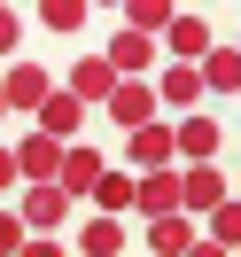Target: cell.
<instances>
[{
	"label": "cell",
	"instance_id": "6da1fadb",
	"mask_svg": "<svg viewBox=\"0 0 241 257\" xmlns=\"http://www.w3.org/2000/svg\"><path fill=\"white\" fill-rule=\"evenodd\" d=\"M70 210H78V203H70L63 187H16V218H24L32 241H55V234L70 226Z\"/></svg>",
	"mask_w": 241,
	"mask_h": 257
},
{
	"label": "cell",
	"instance_id": "7a4b0ae2",
	"mask_svg": "<svg viewBox=\"0 0 241 257\" xmlns=\"http://www.w3.org/2000/svg\"><path fill=\"white\" fill-rule=\"evenodd\" d=\"M8 156H16V187H55V172H63V141H47V133L8 141Z\"/></svg>",
	"mask_w": 241,
	"mask_h": 257
},
{
	"label": "cell",
	"instance_id": "3957f363",
	"mask_svg": "<svg viewBox=\"0 0 241 257\" xmlns=\"http://www.w3.org/2000/svg\"><path fill=\"white\" fill-rule=\"evenodd\" d=\"M225 203V172L218 164H179V218H210Z\"/></svg>",
	"mask_w": 241,
	"mask_h": 257
},
{
	"label": "cell",
	"instance_id": "277c9868",
	"mask_svg": "<svg viewBox=\"0 0 241 257\" xmlns=\"http://www.w3.org/2000/svg\"><path fill=\"white\" fill-rule=\"evenodd\" d=\"M218 148H225V125H218V117L194 109V117L171 125V156H179V164H218Z\"/></svg>",
	"mask_w": 241,
	"mask_h": 257
},
{
	"label": "cell",
	"instance_id": "5b68a950",
	"mask_svg": "<svg viewBox=\"0 0 241 257\" xmlns=\"http://www.w3.org/2000/svg\"><path fill=\"white\" fill-rule=\"evenodd\" d=\"M47 94H55V70H39V63H8L0 70V109H39Z\"/></svg>",
	"mask_w": 241,
	"mask_h": 257
},
{
	"label": "cell",
	"instance_id": "8992f818",
	"mask_svg": "<svg viewBox=\"0 0 241 257\" xmlns=\"http://www.w3.org/2000/svg\"><path fill=\"white\" fill-rule=\"evenodd\" d=\"M125 156H132V179H148V172H171V125H163V117H156V125H140V133H125Z\"/></svg>",
	"mask_w": 241,
	"mask_h": 257
},
{
	"label": "cell",
	"instance_id": "52a82bcc",
	"mask_svg": "<svg viewBox=\"0 0 241 257\" xmlns=\"http://www.w3.org/2000/svg\"><path fill=\"white\" fill-rule=\"evenodd\" d=\"M101 109H109L125 133H140V125H156V86H148V78H117V94L101 101Z\"/></svg>",
	"mask_w": 241,
	"mask_h": 257
},
{
	"label": "cell",
	"instance_id": "ba28073f",
	"mask_svg": "<svg viewBox=\"0 0 241 257\" xmlns=\"http://www.w3.org/2000/svg\"><path fill=\"white\" fill-rule=\"evenodd\" d=\"M101 172H109V164H101V148H78V141H70V148H63V172H55V187H63L70 203H86V195L101 187Z\"/></svg>",
	"mask_w": 241,
	"mask_h": 257
},
{
	"label": "cell",
	"instance_id": "9c48e42d",
	"mask_svg": "<svg viewBox=\"0 0 241 257\" xmlns=\"http://www.w3.org/2000/svg\"><path fill=\"white\" fill-rule=\"evenodd\" d=\"M163 47H171V63H202V55L218 47V32H210V16L179 8V16H171V32H163Z\"/></svg>",
	"mask_w": 241,
	"mask_h": 257
},
{
	"label": "cell",
	"instance_id": "30bf717a",
	"mask_svg": "<svg viewBox=\"0 0 241 257\" xmlns=\"http://www.w3.org/2000/svg\"><path fill=\"white\" fill-rule=\"evenodd\" d=\"M78 125H86V101H70L63 86H55V94H47V101L32 109V133H47V141H63V148L78 141Z\"/></svg>",
	"mask_w": 241,
	"mask_h": 257
},
{
	"label": "cell",
	"instance_id": "8fae6325",
	"mask_svg": "<svg viewBox=\"0 0 241 257\" xmlns=\"http://www.w3.org/2000/svg\"><path fill=\"white\" fill-rule=\"evenodd\" d=\"M101 63H109L117 78H148V70H156V39H140V32H125V24H117V39L101 47Z\"/></svg>",
	"mask_w": 241,
	"mask_h": 257
},
{
	"label": "cell",
	"instance_id": "7c38bea8",
	"mask_svg": "<svg viewBox=\"0 0 241 257\" xmlns=\"http://www.w3.org/2000/svg\"><path fill=\"white\" fill-rule=\"evenodd\" d=\"M70 101H86V109H101V101L117 94V70L101 63V55H86V63H70V86H63Z\"/></svg>",
	"mask_w": 241,
	"mask_h": 257
},
{
	"label": "cell",
	"instance_id": "4fadbf2b",
	"mask_svg": "<svg viewBox=\"0 0 241 257\" xmlns=\"http://www.w3.org/2000/svg\"><path fill=\"white\" fill-rule=\"evenodd\" d=\"M148 86H156V109H179V117H194V94H202L194 63H163V78H148Z\"/></svg>",
	"mask_w": 241,
	"mask_h": 257
},
{
	"label": "cell",
	"instance_id": "5bb4252c",
	"mask_svg": "<svg viewBox=\"0 0 241 257\" xmlns=\"http://www.w3.org/2000/svg\"><path fill=\"white\" fill-rule=\"evenodd\" d=\"M132 210H140V218H171V210H179V172L132 179Z\"/></svg>",
	"mask_w": 241,
	"mask_h": 257
},
{
	"label": "cell",
	"instance_id": "9a60e30c",
	"mask_svg": "<svg viewBox=\"0 0 241 257\" xmlns=\"http://www.w3.org/2000/svg\"><path fill=\"white\" fill-rule=\"evenodd\" d=\"M194 78H202V94H241V55L233 47H210L202 63H194Z\"/></svg>",
	"mask_w": 241,
	"mask_h": 257
},
{
	"label": "cell",
	"instance_id": "2e32d148",
	"mask_svg": "<svg viewBox=\"0 0 241 257\" xmlns=\"http://www.w3.org/2000/svg\"><path fill=\"white\" fill-rule=\"evenodd\" d=\"M194 249V218H148V257H187Z\"/></svg>",
	"mask_w": 241,
	"mask_h": 257
},
{
	"label": "cell",
	"instance_id": "e0dca14e",
	"mask_svg": "<svg viewBox=\"0 0 241 257\" xmlns=\"http://www.w3.org/2000/svg\"><path fill=\"white\" fill-rule=\"evenodd\" d=\"M78 257H125V218H86L78 226Z\"/></svg>",
	"mask_w": 241,
	"mask_h": 257
},
{
	"label": "cell",
	"instance_id": "ac0fdd59",
	"mask_svg": "<svg viewBox=\"0 0 241 257\" xmlns=\"http://www.w3.org/2000/svg\"><path fill=\"white\" fill-rule=\"evenodd\" d=\"M202 241H218L225 257L241 249V195H225V203H218V210H210V218H202Z\"/></svg>",
	"mask_w": 241,
	"mask_h": 257
},
{
	"label": "cell",
	"instance_id": "d6986e66",
	"mask_svg": "<svg viewBox=\"0 0 241 257\" xmlns=\"http://www.w3.org/2000/svg\"><path fill=\"white\" fill-rule=\"evenodd\" d=\"M171 0H125V32H140V39H156V32H171Z\"/></svg>",
	"mask_w": 241,
	"mask_h": 257
},
{
	"label": "cell",
	"instance_id": "ffe728a7",
	"mask_svg": "<svg viewBox=\"0 0 241 257\" xmlns=\"http://www.w3.org/2000/svg\"><path fill=\"white\" fill-rule=\"evenodd\" d=\"M94 210H101V218H125V210H132V172H101Z\"/></svg>",
	"mask_w": 241,
	"mask_h": 257
},
{
	"label": "cell",
	"instance_id": "44dd1931",
	"mask_svg": "<svg viewBox=\"0 0 241 257\" xmlns=\"http://www.w3.org/2000/svg\"><path fill=\"white\" fill-rule=\"evenodd\" d=\"M39 24H47V32H78V24H86V0H39Z\"/></svg>",
	"mask_w": 241,
	"mask_h": 257
},
{
	"label": "cell",
	"instance_id": "7402d4cb",
	"mask_svg": "<svg viewBox=\"0 0 241 257\" xmlns=\"http://www.w3.org/2000/svg\"><path fill=\"white\" fill-rule=\"evenodd\" d=\"M24 241H32V234H24V218L0 203V257H24Z\"/></svg>",
	"mask_w": 241,
	"mask_h": 257
},
{
	"label": "cell",
	"instance_id": "603a6c76",
	"mask_svg": "<svg viewBox=\"0 0 241 257\" xmlns=\"http://www.w3.org/2000/svg\"><path fill=\"white\" fill-rule=\"evenodd\" d=\"M16 39H24V16H16V8H0V55H16Z\"/></svg>",
	"mask_w": 241,
	"mask_h": 257
},
{
	"label": "cell",
	"instance_id": "cb8c5ba5",
	"mask_svg": "<svg viewBox=\"0 0 241 257\" xmlns=\"http://www.w3.org/2000/svg\"><path fill=\"white\" fill-rule=\"evenodd\" d=\"M16 195V156H8V141H0V203Z\"/></svg>",
	"mask_w": 241,
	"mask_h": 257
},
{
	"label": "cell",
	"instance_id": "d4e9b609",
	"mask_svg": "<svg viewBox=\"0 0 241 257\" xmlns=\"http://www.w3.org/2000/svg\"><path fill=\"white\" fill-rule=\"evenodd\" d=\"M24 257H70L63 241H24Z\"/></svg>",
	"mask_w": 241,
	"mask_h": 257
},
{
	"label": "cell",
	"instance_id": "484cf974",
	"mask_svg": "<svg viewBox=\"0 0 241 257\" xmlns=\"http://www.w3.org/2000/svg\"><path fill=\"white\" fill-rule=\"evenodd\" d=\"M187 257H225V249H218V241H202V234H194V249H187Z\"/></svg>",
	"mask_w": 241,
	"mask_h": 257
},
{
	"label": "cell",
	"instance_id": "4316f807",
	"mask_svg": "<svg viewBox=\"0 0 241 257\" xmlns=\"http://www.w3.org/2000/svg\"><path fill=\"white\" fill-rule=\"evenodd\" d=\"M233 55H241V39H233Z\"/></svg>",
	"mask_w": 241,
	"mask_h": 257
},
{
	"label": "cell",
	"instance_id": "83f0119b",
	"mask_svg": "<svg viewBox=\"0 0 241 257\" xmlns=\"http://www.w3.org/2000/svg\"><path fill=\"white\" fill-rule=\"evenodd\" d=\"M0 117H8V109H0Z\"/></svg>",
	"mask_w": 241,
	"mask_h": 257
},
{
	"label": "cell",
	"instance_id": "f1b7e54d",
	"mask_svg": "<svg viewBox=\"0 0 241 257\" xmlns=\"http://www.w3.org/2000/svg\"><path fill=\"white\" fill-rule=\"evenodd\" d=\"M233 257H241V249H233Z\"/></svg>",
	"mask_w": 241,
	"mask_h": 257
}]
</instances>
